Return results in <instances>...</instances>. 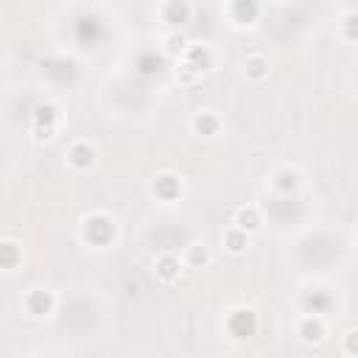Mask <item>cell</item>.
<instances>
[{"label":"cell","instance_id":"16","mask_svg":"<svg viewBox=\"0 0 358 358\" xmlns=\"http://www.w3.org/2000/svg\"><path fill=\"white\" fill-rule=\"evenodd\" d=\"M185 51H188V37L179 34V31H174V34L165 39V53H168V56H182Z\"/></svg>","mask_w":358,"mask_h":358},{"label":"cell","instance_id":"8","mask_svg":"<svg viewBox=\"0 0 358 358\" xmlns=\"http://www.w3.org/2000/svg\"><path fill=\"white\" fill-rule=\"evenodd\" d=\"M154 271H157V280H163V283H174V280H179L182 263H179V258H177V255L165 252V255H160V258H157Z\"/></svg>","mask_w":358,"mask_h":358},{"label":"cell","instance_id":"12","mask_svg":"<svg viewBox=\"0 0 358 358\" xmlns=\"http://www.w3.org/2000/svg\"><path fill=\"white\" fill-rule=\"evenodd\" d=\"M224 247H227V252H233V255H244V252L249 249V235L241 233V230H235V227H230V230L224 233Z\"/></svg>","mask_w":358,"mask_h":358},{"label":"cell","instance_id":"6","mask_svg":"<svg viewBox=\"0 0 358 358\" xmlns=\"http://www.w3.org/2000/svg\"><path fill=\"white\" fill-rule=\"evenodd\" d=\"M190 126H193V132H196V134H202V137H216V134L222 132V120H219V115H216V112H210V109L196 112V115H193V120H190Z\"/></svg>","mask_w":358,"mask_h":358},{"label":"cell","instance_id":"19","mask_svg":"<svg viewBox=\"0 0 358 358\" xmlns=\"http://www.w3.org/2000/svg\"><path fill=\"white\" fill-rule=\"evenodd\" d=\"M355 339H358V333H355V330H347V333H344V350H347V355H358V344H355Z\"/></svg>","mask_w":358,"mask_h":358},{"label":"cell","instance_id":"20","mask_svg":"<svg viewBox=\"0 0 358 358\" xmlns=\"http://www.w3.org/2000/svg\"><path fill=\"white\" fill-rule=\"evenodd\" d=\"M53 132H56L53 126H34V137H37V140H51Z\"/></svg>","mask_w":358,"mask_h":358},{"label":"cell","instance_id":"17","mask_svg":"<svg viewBox=\"0 0 358 358\" xmlns=\"http://www.w3.org/2000/svg\"><path fill=\"white\" fill-rule=\"evenodd\" d=\"M56 120H59L56 107H39L37 109V118H34V126H53L56 129Z\"/></svg>","mask_w":358,"mask_h":358},{"label":"cell","instance_id":"5","mask_svg":"<svg viewBox=\"0 0 358 358\" xmlns=\"http://www.w3.org/2000/svg\"><path fill=\"white\" fill-rule=\"evenodd\" d=\"M233 227H235V230H241V233H247V235L258 233V230L263 227V216H260V210H258L255 204L238 207V213H235V222H233Z\"/></svg>","mask_w":358,"mask_h":358},{"label":"cell","instance_id":"7","mask_svg":"<svg viewBox=\"0 0 358 358\" xmlns=\"http://www.w3.org/2000/svg\"><path fill=\"white\" fill-rule=\"evenodd\" d=\"M297 333H300V339H303L305 344H319V341L328 336V328H325V322H322L319 316H305V319L300 322Z\"/></svg>","mask_w":358,"mask_h":358},{"label":"cell","instance_id":"9","mask_svg":"<svg viewBox=\"0 0 358 358\" xmlns=\"http://www.w3.org/2000/svg\"><path fill=\"white\" fill-rule=\"evenodd\" d=\"M179 193H182V185L174 174H160L154 179V196H160L163 202H174Z\"/></svg>","mask_w":358,"mask_h":358},{"label":"cell","instance_id":"15","mask_svg":"<svg viewBox=\"0 0 358 358\" xmlns=\"http://www.w3.org/2000/svg\"><path fill=\"white\" fill-rule=\"evenodd\" d=\"M17 260H20L17 244H12V241H0V266H3V269H12V266H17Z\"/></svg>","mask_w":358,"mask_h":358},{"label":"cell","instance_id":"18","mask_svg":"<svg viewBox=\"0 0 358 358\" xmlns=\"http://www.w3.org/2000/svg\"><path fill=\"white\" fill-rule=\"evenodd\" d=\"M233 15H244L247 20H252V17H258V6L255 3H235L233 9H230Z\"/></svg>","mask_w":358,"mask_h":358},{"label":"cell","instance_id":"11","mask_svg":"<svg viewBox=\"0 0 358 358\" xmlns=\"http://www.w3.org/2000/svg\"><path fill=\"white\" fill-rule=\"evenodd\" d=\"M297 185H300V174H297V171H292V168L280 171V174L271 179V188H274L277 193H283V196H289V193H292Z\"/></svg>","mask_w":358,"mask_h":358},{"label":"cell","instance_id":"1","mask_svg":"<svg viewBox=\"0 0 358 358\" xmlns=\"http://www.w3.org/2000/svg\"><path fill=\"white\" fill-rule=\"evenodd\" d=\"M96 160H98V152H96V146H90L87 140L73 143V146H70V152H67V165H70V168H76V171H87V168H93V165H96Z\"/></svg>","mask_w":358,"mask_h":358},{"label":"cell","instance_id":"2","mask_svg":"<svg viewBox=\"0 0 358 358\" xmlns=\"http://www.w3.org/2000/svg\"><path fill=\"white\" fill-rule=\"evenodd\" d=\"M227 328H230L233 339H249V336L255 333V328H258L255 311H249V308H238V311H233V316H230Z\"/></svg>","mask_w":358,"mask_h":358},{"label":"cell","instance_id":"10","mask_svg":"<svg viewBox=\"0 0 358 358\" xmlns=\"http://www.w3.org/2000/svg\"><path fill=\"white\" fill-rule=\"evenodd\" d=\"M244 76L249 79V82H263L266 76H269V59L266 56H247L244 59Z\"/></svg>","mask_w":358,"mask_h":358},{"label":"cell","instance_id":"13","mask_svg":"<svg viewBox=\"0 0 358 358\" xmlns=\"http://www.w3.org/2000/svg\"><path fill=\"white\" fill-rule=\"evenodd\" d=\"M163 17H165L168 23H188L190 6H188V3H179V0H171V3L163 6Z\"/></svg>","mask_w":358,"mask_h":358},{"label":"cell","instance_id":"3","mask_svg":"<svg viewBox=\"0 0 358 358\" xmlns=\"http://www.w3.org/2000/svg\"><path fill=\"white\" fill-rule=\"evenodd\" d=\"M112 233H115V227H112V222L107 216H93V219L84 222V238L90 244H96V247L107 244L112 238Z\"/></svg>","mask_w":358,"mask_h":358},{"label":"cell","instance_id":"4","mask_svg":"<svg viewBox=\"0 0 358 358\" xmlns=\"http://www.w3.org/2000/svg\"><path fill=\"white\" fill-rule=\"evenodd\" d=\"M53 305H56V300L48 289H31L26 294V308L31 316H48L53 311Z\"/></svg>","mask_w":358,"mask_h":358},{"label":"cell","instance_id":"14","mask_svg":"<svg viewBox=\"0 0 358 358\" xmlns=\"http://www.w3.org/2000/svg\"><path fill=\"white\" fill-rule=\"evenodd\" d=\"M185 263L188 266H207L210 263V252H207V247H202V244H190L188 247V252H185Z\"/></svg>","mask_w":358,"mask_h":358}]
</instances>
